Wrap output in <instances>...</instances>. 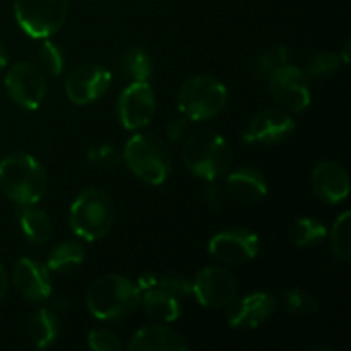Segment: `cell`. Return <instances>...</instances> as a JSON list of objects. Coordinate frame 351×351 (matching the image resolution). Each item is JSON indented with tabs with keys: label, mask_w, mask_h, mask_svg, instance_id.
<instances>
[{
	"label": "cell",
	"mask_w": 351,
	"mask_h": 351,
	"mask_svg": "<svg viewBox=\"0 0 351 351\" xmlns=\"http://www.w3.org/2000/svg\"><path fill=\"white\" fill-rule=\"evenodd\" d=\"M351 213L345 211L338 219L335 221L331 230V249L335 252V256L338 259H341L343 263H348L350 261V252H351Z\"/></svg>",
	"instance_id": "cell-26"
},
{
	"label": "cell",
	"mask_w": 351,
	"mask_h": 351,
	"mask_svg": "<svg viewBox=\"0 0 351 351\" xmlns=\"http://www.w3.org/2000/svg\"><path fill=\"white\" fill-rule=\"evenodd\" d=\"M43 165L26 153H12L0 161V191L17 206H33L47 194Z\"/></svg>",
	"instance_id": "cell-1"
},
{
	"label": "cell",
	"mask_w": 351,
	"mask_h": 351,
	"mask_svg": "<svg viewBox=\"0 0 351 351\" xmlns=\"http://www.w3.org/2000/svg\"><path fill=\"white\" fill-rule=\"evenodd\" d=\"M141 305L151 319L158 322H173L180 317L182 305L177 297L165 293L158 288H147L141 295Z\"/></svg>",
	"instance_id": "cell-20"
},
{
	"label": "cell",
	"mask_w": 351,
	"mask_h": 351,
	"mask_svg": "<svg viewBox=\"0 0 351 351\" xmlns=\"http://www.w3.org/2000/svg\"><path fill=\"white\" fill-rule=\"evenodd\" d=\"M312 189L321 201L339 204L350 194L348 171L336 161H321L312 171Z\"/></svg>",
	"instance_id": "cell-17"
},
{
	"label": "cell",
	"mask_w": 351,
	"mask_h": 351,
	"mask_svg": "<svg viewBox=\"0 0 351 351\" xmlns=\"http://www.w3.org/2000/svg\"><path fill=\"white\" fill-rule=\"evenodd\" d=\"M69 0H14V16L21 29L31 38L58 33L67 21Z\"/></svg>",
	"instance_id": "cell-7"
},
{
	"label": "cell",
	"mask_w": 351,
	"mask_h": 351,
	"mask_svg": "<svg viewBox=\"0 0 351 351\" xmlns=\"http://www.w3.org/2000/svg\"><path fill=\"white\" fill-rule=\"evenodd\" d=\"M326 235H328V230L315 218H298L288 230L290 242L293 245L302 247V249L321 245Z\"/></svg>",
	"instance_id": "cell-24"
},
{
	"label": "cell",
	"mask_w": 351,
	"mask_h": 351,
	"mask_svg": "<svg viewBox=\"0 0 351 351\" xmlns=\"http://www.w3.org/2000/svg\"><path fill=\"white\" fill-rule=\"evenodd\" d=\"M17 218H19V225L26 239L31 243H41L48 242L53 233V225L51 219L43 209H38L33 206H19L17 209Z\"/></svg>",
	"instance_id": "cell-21"
},
{
	"label": "cell",
	"mask_w": 351,
	"mask_h": 351,
	"mask_svg": "<svg viewBox=\"0 0 351 351\" xmlns=\"http://www.w3.org/2000/svg\"><path fill=\"white\" fill-rule=\"evenodd\" d=\"M151 288H158V290L165 291V293L171 295V297H189L192 295V281H189L184 276H163L154 278V283Z\"/></svg>",
	"instance_id": "cell-32"
},
{
	"label": "cell",
	"mask_w": 351,
	"mask_h": 351,
	"mask_svg": "<svg viewBox=\"0 0 351 351\" xmlns=\"http://www.w3.org/2000/svg\"><path fill=\"white\" fill-rule=\"evenodd\" d=\"M60 332V321L57 314L47 307H41L29 319V338L36 348H48L53 345Z\"/></svg>",
	"instance_id": "cell-22"
},
{
	"label": "cell",
	"mask_w": 351,
	"mask_h": 351,
	"mask_svg": "<svg viewBox=\"0 0 351 351\" xmlns=\"http://www.w3.org/2000/svg\"><path fill=\"white\" fill-rule=\"evenodd\" d=\"M278 300L273 293L256 291L237 302L228 314V324L235 329H256L276 312Z\"/></svg>",
	"instance_id": "cell-16"
},
{
	"label": "cell",
	"mask_w": 351,
	"mask_h": 351,
	"mask_svg": "<svg viewBox=\"0 0 351 351\" xmlns=\"http://www.w3.org/2000/svg\"><path fill=\"white\" fill-rule=\"evenodd\" d=\"M202 197H204L206 206H208L209 209H215L216 211V209L221 208L223 202H225V191H223L219 185L211 184L202 191Z\"/></svg>",
	"instance_id": "cell-35"
},
{
	"label": "cell",
	"mask_w": 351,
	"mask_h": 351,
	"mask_svg": "<svg viewBox=\"0 0 351 351\" xmlns=\"http://www.w3.org/2000/svg\"><path fill=\"white\" fill-rule=\"evenodd\" d=\"M38 62H40L38 67L45 74L57 77V75L62 74V71L65 67V55L57 43L45 38V41L40 47V51H38Z\"/></svg>",
	"instance_id": "cell-28"
},
{
	"label": "cell",
	"mask_w": 351,
	"mask_h": 351,
	"mask_svg": "<svg viewBox=\"0 0 351 351\" xmlns=\"http://www.w3.org/2000/svg\"><path fill=\"white\" fill-rule=\"evenodd\" d=\"M228 101V91L213 75H194L182 84L177 105L184 117L192 122L209 120L223 112Z\"/></svg>",
	"instance_id": "cell-6"
},
{
	"label": "cell",
	"mask_w": 351,
	"mask_h": 351,
	"mask_svg": "<svg viewBox=\"0 0 351 351\" xmlns=\"http://www.w3.org/2000/svg\"><path fill=\"white\" fill-rule=\"evenodd\" d=\"M141 288L120 274H105L93 281L86 295L89 312L101 321H120L141 307Z\"/></svg>",
	"instance_id": "cell-2"
},
{
	"label": "cell",
	"mask_w": 351,
	"mask_h": 351,
	"mask_svg": "<svg viewBox=\"0 0 351 351\" xmlns=\"http://www.w3.org/2000/svg\"><path fill=\"white\" fill-rule=\"evenodd\" d=\"M7 288H9V280H7V274L5 271H3V267L0 266V300L5 297Z\"/></svg>",
	"instance_id": "cell-36"
},
{
	"label": "cell",
	"mask_w": 351,
	"mask_h": 351,
	"mask_svg": "<svg viewBox=\"0 0 351 351\" xmlns=\"http://www.w3.org/2000/svg\"><path fill=\"white\" fill-rule=\"evenodd\" d=\"M89 348L95 351H120L123 350L122 341L117 335L106 329H95L88 335Z\"/></svg>",
	"instance_id": "cell-33"
},
{
	"label": "cell",
	"mask_w": 351,
	"mask_h": 351,
	"mask_svg": "<svg viewBox=\"0 0 351 351\" xmlns=\"http://www.w3.org/2000/svg\"><path fill=\"white\" fill-rule=\"evenodd\" d=\"M269 89L273 98L290 112H304L311 106L312 95L308 77L302 69L285 64L269 75Z\"/></svg>",
	"instance_id": "cell-9"
},
{
	"label": "cell",
	"mask_w": 351,
	"mask_h": 351,
	"mask_svg": "<svg viewBox=\"0 0 351 351\" xmlns=\"http://www.w3.org/2000/svg\"><path fill=\"white\" fill-rule=\"evenodd\" d=\"M259 237L249 228H230L209 240L208 250L215 259L225 264H245L259 254Z\"/></svg>",
	"instance_id": "cell-12"
},
{
	"label": "cell",
	"mask_w": 351,
	"mask_h": 351,
	"mask_svg": "<svg viewBox=\"0 0 351 351\" xmlns=\"http://www.w3.org/2000/svg\"><path fill=\"white\" fill-rule=\"evenodd\" d=\"M117 112L127 130H139L151 122L156 112V98L147 81L130 82L119 96Z\"/></svg>",
	"instance_id": "cell-11"
},
{
	"label": "cell",
	"mask_w": 351,
	"mask_h": 351,
	"mask_svg": "<svg viewBox=\"0 0 351 351\" xmlns=\"http://www.w3.org/2000/svg\"><path fill=\"white\" fill-rule=\"evenodd\" d=\"M341 58L339 53H332V51H319V53L312 55L305 64V75L307 77L315 79H326L331 77L332 74L339 71L341 67Z\"/></svg>",
	"instance_id": "cell-27"
},
{
	"label": "cell",
	"mask_w": 351,
	"mask_h": 351,
	"mask_svg": "<svg viewBox=\"0 0 351 351\" xmlns=\"http://www.w3.org/2000/svg\"><path fill=\"white\" fill-rule=\"evenodd\" d=\"M187 130H189V119L187 117H175L171 119L170 122L167 123V137L170 141H182L187 137Z\"/></svg>",
	"instance_id": "cell-34"
},
{
	"label": "cell",
	"mask_w": 351,
	"mask_h": 351,
	"mask_svg": "<svg viewBox=\"0 0 351 351\" xmlns=\"http://www.w3.org/2000/svg\"><path fill=\"white\" fill-rule=\"evenodd\" d=\"M12 283L26 300L34 302V304L45 302L51 295L50 271L45 264L29 257L17 261L12 273Z\"/></svg>",
	"instance_id": "cell-15"
},
{
	"label": "cell",
	"mask_w": 351,
	"mask_h": 351,
	"mask_svg": "<svg viewBox=\"0 0 351 351\" xmlns=\"http://www.w3.org/2000/svg\"><path fill=\"white\" fill-rule=\"evenodd\" d=\"M89 163L96 165L99 168H115L119 167L120 163V153L117 151L115 146L112 144H95L88 149V154H86Z\"/></svg>",
	"instance_id": "cell-31"
},
{
	"label": "cell",
	"mask_w": 351,
	"mask_h": 351,
	"mask_svg": "<svg viewBox=\"0 0 351 351\" xmlns=\"http://www.w3.org/2000/svg\"><path fill=\"white\" fill-rule=\"evenodd\" d=\"M115 221V206L105 191L88 189L74 199L69 211L71 228L79 239L96 242L112 230Z\"/></svg>",
	"instance_id": "cell-5"
},
{
	"label": "cell",
	"mask_w": 351,
	"mask_h": 351,
	"mask_svg": "<svg viewBox=\"0 0 351 351\" xmlns=\"http://www.w3.org/2000/svg\"><path fill=\"white\" fill-rule=\"evenodd\" d=\"M117 69L130 82L149 81L153 74V60L143 48H129L117 58Z\"/></svg>",
	"instance_id": "cell-23"
},
{
	"label": "cell",
	"mask_w": 351,
	"mask_h": 351,
	"mask_svg": "<svg viewBox=\"0 0 351 351\" xmlns=\"http://www.w3.org/2000/svg\"><path fill=\"white\" fill-rule=\"evenodd\" d=\"M283 305L288 314L293 315H311L317 311V300L308 291L293 288L283 295Z\"/></svg>",
	"instance_id": "cell-30"
},
{
	"label": "cell",
	"mask_w": 351,
	"mask_h": 351,
	"mask_svg": "<svg viewBox=\"0 0 351 351\" xmlns=\"http://www.w3.org/2000/svg\"><path fill=\"white\" fill-rule=\"evenodd\" d=\"M232 197L242 202H257L267 194L266 177L256 168H240L226 180Z\"/></svg>",
	"instance_id": "cell-19"
},
{
	"label": "cell",
	"mask_w": 351,
	"mask_h": 351,
	"mask_svg": "<svg viewBox=\"0 0 351 351\" xmlns=\"http://www.w3.org/2000/svg\"><path fill=\"white\" fill-rule=\"evenodd\" d=\"M350 48H351V43L350 41H346L345 48H343V53L339 55V58H341L343 64H350Z\"/></svg>",
	"instance_id": "cell-37"
},
{
	"label": "cell",
	"mask_w": 351,
	"mask_h": 351,
	"mask_svg": "<svg viewBox=\"0 0 351 351\" xmlns=\"http://www.w3.org/2000/svg\"><path fill=\"white\" fill-rule=\"evenodd\" d=\"M127 348L132 351H184L189 343L173 328L165 324H151L141 328L130 338Z\"/></svg>",
	"instance_id": "cell-18"
},
{
	"label": "cell",
	"mask_w": 351,
	"mask_h": 351,
	"mask_svg": "<svg viewBox=\"0 0 351 351\" xmlns=\"http://www.w3.org/2000/svg\"><path fill=\"white\" fill-rule=\"evenodd\" d=\"M288 62V50L285 45L276 43L267 47L256 60V72L261 77H269L278 67Z\"/></svg>",
	"instance_id": "cell-29"
},
{
	"label": "cell",
	"mask_w": 351,
	"mask_h": 351,
	"mask_svg": "<svg viewBox=\"0 0 351 351\" xmlns=\"http://www.w3.org/2000/svg\"><path fill=\"white\" fill-rule=\"evenodd\" d=\"M84 257L86 250L82 243L75 242V240H67V242L58 243L51 249L47 261V267L48 271H55V273L71 271L72 267L81 266Z\"/></svg>",
	"instance_id": "cell-25"
},
{
	"label": "cell",
	"mask_w": 351,
	"mask_h": 351,
	"mask_svg": "<svg viewBox=\"0 0 351 351\" xmlns=\"http://www.w3.org/2000/svg\"><path fill=\"white\" fill-rule=\"evenodd\" d=\"M295 120L283 110H263L257 113L243 132V141L249 144L273 146L291 136Z\"/></svg>",
	"instance_id": "cell-14"
},
{
	"label": "cell",
	"mask_w": 351,
	"mask_h": 351,
	"mask_svg": "<svg viewBox=\"0 0 351 351\" xmlns=\"http://www.w3.org/2000/svg\"><path fill=\"white\" fill-rule=\"evenodd\" d=\"M7 62H9V57H7L5 48H3L2 43H0V71L7 67Z\"/></svg>",
	"instance_id": "cell-38"
},
{
	"label": "cell",
	"mask_w": 351,
	"mask_h": 351,
	"mask_svg": "<svg viewBox=\"0 0 351 351\" xmlns=\"http://www.w3.org/2000/svg\"><path fill=\"white\" fill-rule=\"evenodd\" d=\"M123 161L137 178L151 185H161L171 173V153L163 139L149 132L130 137L123 147Z\"/></svg>",
	"instance_id": "cell-4"
},
{
	"label": "cell",
	"mask_w": 351,
	"mask_h": 351,
	"mask_svg": "<svg viewBox=\"0 0 351 351\" xmlns=\"http://www.w3.org/2000/svg\"><path fill=\"white\" fill-rule=\"evenodd\" d=\"M112 84V72L98 64L74 69L65 81L69 99L75 105H89L101 98Z\"/></svg>",
	"instance_id": "cell-13"
},
{
	"label": "cell",
	"mask_w": 351,
	"mask_h": 351,
	"mask_svg": "<svg viewBox=\"0 0 351 351\" xmlns=\"http://www.w3.org/2000/svg\"><path fill=\"white\" fill-rule=\"evenodd\" d=\"M7 93L16 105L24 110H38L47 96L45 72L33 62H17L3 79Z\"/></svg>",
	"instance_id": "cell-8"
},
{
	"label": "cell",
	"mask_w": 351,
	"mask_h": 351,
	"mask_svg": "<svg viewBox=\"0 0 351 351\" xmlns=\"http://www.w3.org/2000/svg\"><path fill=\"white\" fill-rule=\"evenodd\" d=\"M239 291L235 276L225 267L209 266L192 281V295L208 308H225L233 304Z\"/></svg>",
	"instance_id": "cell-10"
},
{
	"label": "cell",
	"mask_w": 351,
	"mask_h": 351,
	"mask_svg": "<svg viewBox=\"0 0 351 351\" xmlns=\"http://www.w3.org/2000/svg\"><path fill=\"white\" fill-rule=\"evenodd\" d=\"M182 158L195 177L213 182L230 168L232 149L225 137L215 130H195L185 137Z\"/></svg>",
	"instance_id": "cell-3"
}]
</instances>
